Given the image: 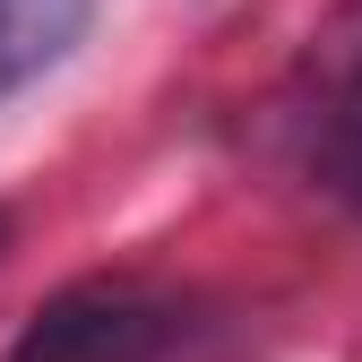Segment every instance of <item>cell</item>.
I'll list each match as a JSON object with an SVG mask.
<instances>
[{"label":"cell","mask_w":362,"mask_h":362,"mask_svg":"<svg viewBox=\"0 0 362 362\" xmlns=\"http://www.w3.org/2000/svg\"><path fill=\"white\" fill-rule=\"evenodd\" d=\"M173 337H181V310L164 293L129 276H86L43 302L0 362H164Z\"/></svg>","instance_id":"6da1fadb"},{"label":"cell","mask_w":362,"mask_h":362,"mask_svg":"<svg viewBox=\"0 0 362 362\" xmlns=\"http://www.w3.org/2000/svg\"><path fill=\"white\" fill-rule=\"evenodd\" d=\"M86 26H95V0H0V104L43 69H61Z\"/></svg>","instance_id":"7a4b0ae2"},{"label":"cell","mask_w":362,"mask_h":362,"mask_svg":"<svg viewBox=\"0 0 362 362\" xmlns=\"http://www.w3.org/2000/svg\"><path fill=\"white\" fill-rule=\"evenodd\" d=\"M310 173H320V190L337 199V207H354L362 216V61L345 69V86L328 95V112H320V147H310Z\"/></svg>","instance_id":"3957f363"}]
</instances>
